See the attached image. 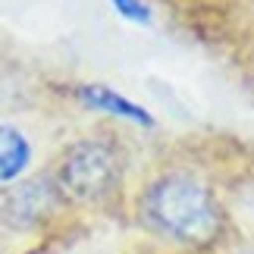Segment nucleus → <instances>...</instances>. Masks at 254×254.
Listing matches in <instances>:
<instances>
[{
	"mask_svg": "<svg viewBox=\"0 0 254 254\" xmlns=\"http://www.w3.org/2000/svg\"><path fill=\"white\" fill-rule=\"evenodd\" d=\"M144 217L160 232L185 245H210L223 226L220 204L201 182L189 176H163L141 201Z\"/></svg>",
	"mask_w": 254,
	"mask_h": 254,
	"instance_id": "nucleus-1",
	"label": "nucleus"
},
{
	"mask_svg": "<svg viewBox=\"0 0 254 254\" xmlns=\"http://www.w3.org/2000/svg\"><path fill=\"white\" fill-rule=\"evenodd\" d=\"M116 176H120V160L110 144L82 141L66 151L60 167V185L75 201H101L116 185Z\"/></svg>",
	"mask_w": 254,
	"mask_h": 254,
	"instance_id": "nucleus-2",
	"label": "nucleus"
},
{
	"mask_svg": "<svg viewBox=\"0 0 254 254\" xmlns=\"http://www.w3.org/2000/svg\"><path fill=\"white\" fill-rule=\"evenodd\" d=\"M79 101L91 110H101V113H110V116H123L129 123H138V126H154V116L144 110V107L132 104L129 97L116 94L113 88L107 85H82L79 88Z\"/></svg>",
	"mask_w": 254,
	"mask_h": 254,
	"instance_id": "nucleus-3",
	"label": "nucleus"
},
{
	"mask_svg": "<svg viewBox=\"0 0 254 254\" xmlns=\"http://www.w3.org/2000/svg\"><path fill=\"white\" fill-rule=\"evenodd\" d=\"M32 160V144L16 126H0V182H13L22 176Z\"/></svg>",
	"mask_w": 254,
	"mask_h": 254,
	"instance_id": "nucleus-4",
	"label": "nucleus"
},
{
	"mask_svg": "<svg viewBox=\"0 0 254 254\" xmlns=\"http://www.w3.org/2000/svg\"><path fill=\"white\" fill-rule=\"evenodd\" d=\"M110 3L116 6V13L132 19V22H151V6L144 3V0H110Z\"/></svg>",
	"mask_w": 254,
	"mask_h": 254,
	"instance_id": "nucleus-5",
	"label": "nucleus"
}]
</instances>
